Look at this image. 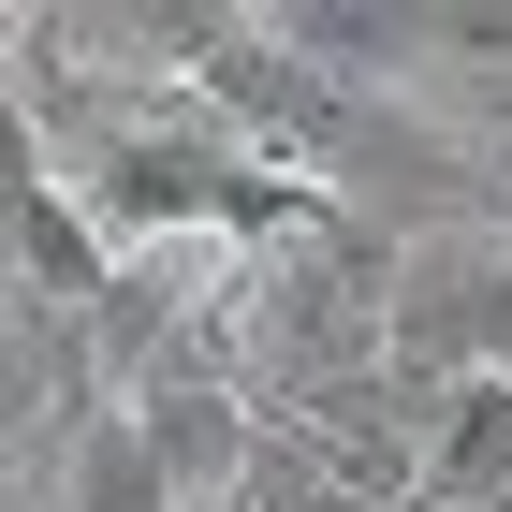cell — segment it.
<instances>
[{
  "instance_id": "cell-4",
  "label": "cell",
  "mask_w": 512,
  "mask_h": 512,
  "mask_svg": "<svg viewBox=\"0 0 512 512\" xmlns=\"http://www.w3.org/2000/svg\"><path fill=\"white\" fill-rule=\"evenodd\" d=\"M15 512H191V498L161 483V454H147V425H132V410H103V425L74 439V469L44 483V498H15Z\"/></svg>"
},
{
  "instance_id": "cell-5",
  "label": "cell",
  "mask_w": 512,
  "mask_h": 512,
  "mask_svg": "<svg viewBox=\"0 0 512 512\" xmlns=\"http://www.w3.org/2000/svg\"><path fill=\"white\" fill-rule=\"evenodd\" d=\"M205 512H264V498H205Z\"/></svg>"
},
{
  "instance_id": "cell-3",
  "label": "cell",
  "mask_w": 512,
  "mask_h": 512,
  "mask_svg": "<svg viewBox=\"0 0 512 512\" xmlns=\"http://www.w3.org/2000/svg\"><path fill=\"white\" fill-rule=\"evenodd\" d=\"M512 498V381H454L425 410V512H498Z\"/></svg>"
},
{
  "instance_id": "cell-2",
  "label": "cell",
  "mask_w": 512,
  "mask_h": 512,
  "mask_svg": "<svg viewBox=\"0 0 512 512\" xmlns=\"http://www.w3.org/2000/svg\"><path fill=\"white\" fill-rule=\"evenodd\" d=\"M264 30L293 44V59H308L322 88H352V103H381V88L410 74V59H425V30H439V15H381V0H278Z\"/></svg>"
},
{
  "instance_id": "cell-1",
  "label": "cell",
  "mask_w": 512,
  "mask_h": 512,
  "mask_svg": "<svg viewBox=\"0 0 512 512\" xmlns=\"http://www.w3.org/2000/svg\"><path fill=\"white\" fill-rule=\"evenodd\" d=\"M118 293V249H103V220H88L74 191H59V161H15V308H59V322H88Z\"/></svg>"
}]
</instances>
